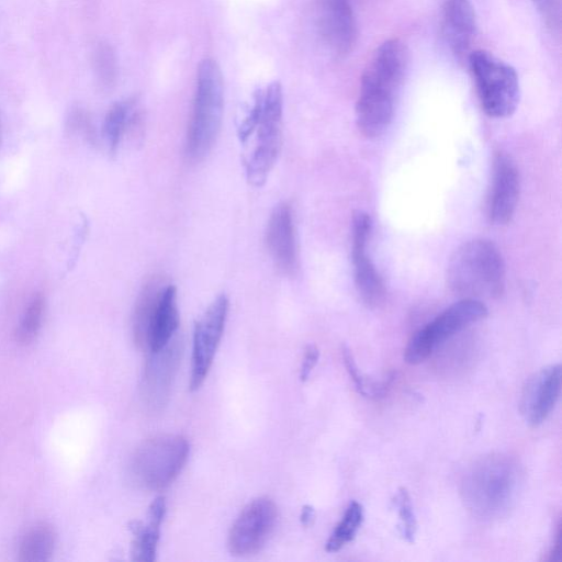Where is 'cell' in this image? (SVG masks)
Masks as SVG:
<instances>
[{
    "label": "cell",
    "mask_w": 562,
    "mask_h": 562,
    "mask_svg": "<svg viewBox=\"0 0 562 562\" xmlns=\"http://www.w3.org/2000/svg\"><path fill=\"white\" fill-rule=\"evenodd\" d=\"M407 61L406 46L398 38L382 43L369 59L356 103L357 127L364 137H379L391 124Z\"/></svg>",
    "instance_id": "1"
},
{
    "label": "cell",
    "mask_w": 562,
    "mask_h": 562,
    "mask_svg": "<svg viewBox=\"0 0 562 562\" xmlns=\"http://www.w3.org/2000/svg\"><path fill=\"white\" fill-rule=\"evenodd\" d=\"M446 279L449 290L461 299H497L506 286L505 263L494 243L471 239L450 257Z\"/></svg>",
    "instance_id": "2"
},
{
    "label": "cell",
    "mask_w": 562,
    "mask_h": 562,
    "mask_svg": "<svg viewBox=\"0 0 562 562\" xmlns=\"http://www.w3.org/2000/svg\"><path fill=\"white\" fill-rule=\"evenodd\" d=\"M521 473L517 462L503 454L476 461L465 473L462 494L469 508L484 519L501 518L515 505Z\"/></svg>",
    "instance_id": "3"
},
{
    "label": "cell",
    "mask_w": 562,
    "mask_h": 562,
    "mask_svg": "<svg viewBox=\"0 0 562 562\" xmlns=\"http://www.w3.org/2000/svg\"><path fill=\"white\" fill-rule=\"evenodd\" d=\"M224 110V86L221 68L212 58L198 68L196 89L188 124L186 157L198 162L213 147L221 128Z\"/></svg>",
    "instance_id": "4"
},
{
    "label": "cell",
    "mask_w": 562,
    "mask_h": 562,
    "mask_svg": "<svg viewBox=\"0 0 562 562\" xmlns=\"http://www.w3.org/2000/svg\"><path fill=\"white\" fill-rule=\"evenodd\" d=\"M190 446L186 437L159 434L144 440L133 452L128 473L140 488L160 492L169 487L183 469Z\"/></svg>",
    "instance_id": "5"
},
{
    "label": "cell",
    "mask_w": 562,
    "mask_h": 562,
    "mask_svg": "<svg viewBox=\"0 0 562 562\" xmlns=\"http://www.w3.org/2000/svg\"><path fill=\"white\" fill-rule=\"evenodd\" d=\"M469 65L483 111L496 119L512 115L519 102L516 70L482 49L469 55Z\"/></svg>",
    "instance_id": "6"
},
{
    "label": "cell",
    "mask_w": 562,
    "mask_h": 562,
    "mask_svg": "<svg viewBox=\"0 0 562 562\" xmlns=\"http://www.w3.org/2000/svg\"><path fill=\"white\" fill-rule=\"evenodd\" d=\"M283 94L280 82L273 81L262 91L261 113L257 124V144L245 162L247 180L262 186L274 166L282 146Z\"/></svg>",
    "instance_id": "7"
},
{
    "label": "cell",
    "mask_w": 562,
    "mask_h": 562,
    "mask_svg": "<svg viewBox=\"0 0 562 562\" xmlns=\"http://www.w3.org/2000/svg\"><path fill=\"white\" fill-rule=\"evenodd\" d=\"M487 314L483 301L460 299L412 335L405 348V361L409 364L424 362L438 345Z\"/></svg>",
    "instance_id": "8"
},
{
    "label": "cell",
    "mask_w": 562,
    "mask_h": 562,
    "mask_svg": "<svg viewBox=\"0 0 562 562\" xmlns=\"http://www.w3.org/2000/svg\"><path fill=\"white\" fill-rule=\"evenodd\" d=\"M278 520L276 503L261 496L249 502L233 522L227 547L235 557H248L259 552L272 535Z\"/></svg>",
    "instance_id": "9"
},
{
    "label": "cell",
    "mask_w": 562,
    "mask_h": 562,
    "mask_svg": "<svg viewBox=\"0 0 562 562\" xmlns=\"http://www.w3.org/2000/svg\"><path fill=\"white\" fill-rule=\"evenodd\" d=\"M228 308L227 296L218 295L194 326L190 391L200 389L210 372L224 333Z\"/></svg>",
    "instance_id": "10"
},
{
    "label": "cell",
    "mask_w": 562,
    "mask_h": 562,
    "mask_svg": "<svg viewBox=\"0 0 562 562\" xmlns=\"http://www.w3.org/2000/svg\"><path fill=\"white\" fill-rule=\"evenodd\" d=\"M182 340L172 338L164 348L149 352L140 379V398L151 412L167 404L182 356Z\"/></svg>",
    "instance_id": "11"
},
{
    "label": "cell",
    "mask_w": 562,
    "mask_h": 562,
    "mask_svg": "<svg viewBox=\"0 0 562 562\" xmlns=\"http://www.w3.org/2000/svg\"><path fill=\"white\" fill-rule=\"evenodd\" d=\"M372 229V220L364 212H357L352 218L351 258L355 284L362 302L374 307L385 297V285L381 274L367 254Z\"/></svg>",
    "instance_id": "12"
},
{
    "label": "cell",
    "mask_w": 562,
    "mask_h": 562,
    "mask_svg": "<svg viewBox=\"0 0 562 562\" xmlns=\"http://www.w3.org/2000/svg\"><path fill=\"white\" fill-rule=\"evenodd\" d=\"M314 21L321 40L335 56L352 50L358 32L348 0H315Z\"/></svg>",
    "instance_id": "13"
},
{
    "label": "cell",
    "mask_w": 562,
    "mask_h": 562,
    "mask_svg": "<svg viewBox=\"0 0 562 562\" xmlns=\"http://www.w3.org/2000/svg\"><path fill=\"white\" fill-rule=\"evenodd\" d=\"M519 191V172L514 160L506 153H495L486 196V215L492 224L506 225L512 221Z\"/></svg>",
    "instance_id": "14"
},
{
    "label": "cell",
    "mask_w": 562,
    "mask_h": 562,
    "mask_svg": "<svg viewBox=\"0 0 562 562\" xmlns=\"http://www.w3.org/2000/svg\"><path fill=\"white\" fill-rule=\"evenodd\" d=\"M269 255L285 276H294L299 269V252L292 206L279 203L272 211L266 231Z\"/></svg>",
    "instance_id": "15"
},
{
    "label": "cell",
    "mask_w": 562,
    "mask_h": 562,
    "mask_svg": "<svg viewBox=\"0 0 562 562\" xmlns=\"http://www.w3.org/2000/svg\"><path fill=\"white\" fill-rule=\"evenodd\" d=\"M561 393L560 363L542 368L524 386L520 412L531 427L541 425L555 407Z\"/></svg>",
    "instance_id": "16"
},
{
    "label": "cell",
    "mask_w": 562,
    "mask_h": 562,
    "mask_svg": "<svg viewBox=\"0 0 562 562\" xmlns=\"http://www.w3.org/2000/svg\"><path fill=\"white\" fill-rule=\"evenodd\" d=\"M442 33L456 55L463 56L469 50L476 33V18L470 0H446Z\"/></svg>",
    "instance_id": "17"
},
{
    "label": "cell",
    "mask_w": 562,
    "mask_h": 562,
    "mask_svg": "<svg viewBox=\"0 0 562 562\" xmlns=\"http://www.w3.org/2000/svg\"><path fill=\"white\" fill-rule=\"evenodd\" d=\"M178 327L177 288L168 283L162 290L150 317L146 351L154 352L164 348L175 337Z\"/></svg>",
    "instance_id": "18"
},
{
    "label": "cell",
    "mask_w": 562,
    "mask_h": 562,
    "mask_svg": "<svg viewBox=\"0 0 562 562\" xmlns=\"http://www.w3.org/2000/svg\"><path fill=\"white\" fill-rule=\"evenodd\" d=\"M166 515V501L157 496L148 508V521L134 520L128 529L133 535L131 555L133 561L151 562L156 559L160 526Z\"/></svg>",
    "instance_id": "19"
},
{
    "label": "cell",
    "mask_w": 562,
    "mask_h": 562,
    "mask_svg": "<svg viewBox=\"0 0 562 562\" xmlns=\"http://www.w3.org/2000/svg\"><path fill=\"white\" fill-rule=\"evenodd\" d=\"M168 284L165 277L154 274L142 286L132 314V335L138 349H147V333L155 305Z\"/></svg>",
    "instance_id": "20"
},
{
    "label": "cell",
    "mask_w": 562,
    "mask_h": 562,
    "mask_svg": "<svg viewBox=\"0 0 562 562\" xmlns=\"http://www.w3.org/2000/svg\"><path fill=\"white\" fill-rule=\"evenodd\" d=\"M136 123L134 102L131 100L115 102L106 112L102 136L111 153H115L126 133Z\"/></svg>",
    "instance_id": "21"
},
{
    "label": "cell",
    "mask_w": 562,
    "mask_h": 562,
    "mask_svg": "<svg viewBox=\"0 0 562 562\" xmlns=\"http://www.w3.org/2000/svg\"><path fill=\"white\" fill-rule=\"evenodd\" d=\"M56 544V533L48 524L32 527L22 538L18 554L22 562H45L50 560Z\"/></svg>",
    "instance_id": "22"
},
{
    "label": "cell",
    "mask_w": 562,
    "mask_h": 562,
    "mask_svg": "<svg viewBox=\"0 0 562 562\" xmlns=\"http://www.w3.org/2000/svg\"><path fill=\"white\" fill-rule=\"evenodd\" d=\"M46 302L42 293H36L25 306L15 329V340L19 345L27 346L40 334L45 315Z\"/></svg>",
    "instance_id": "23"
},
{
    "label": "cell",
    "mask_w": 562,
    "mask_h": 562,
    "mask_svg": "<svg viewBox=\"0 0 562 562\" xmlns=\"http://www.w3.org/2000/svg\"><path fill=\"white\" fill-rule=\"evenodd\" d=\"M363 517L362 505L356 501L350 502L342 518L336 525L326 542V551L336 552L353 540L362 525Z\"/></svg>",
    "instance_id": "24"
},
{
    "label": "cell",
    "mask_w": 562,
    "mask_h": 562,
    "mask_svg": "<svg viewBox=\"0 0 562 562\" xmlns=\"http://www.w3.org/2000/svg\"><path fill=\"white\" fill-rule=\"evenodd\" d=\"M341 356L345 368L359 394L367 397H373L385 393L386 387L391 383V379L382 382H373L366 379L359 370L353 356L347 346L341 347Z\"/></svg>",
    "instance_id": "25"
},
{
    "label": "cell",
    "mask_w": 562,
    "mask_h": 562,
    "mask_svg": "<svg viewBox=\"0 0 562 562\" xmlns=\"http://www.w3.org/2000/svg\"><path fill=\"white\" fill-rule=\"evenodd\" d=\"M394 503L397 507L401 520V533L408 543H413L417 531V520L412 498L406 487H400Z\"/></svg>",
    "instance_id": "26"
},
{
    "label": "cell",
    "mask_w": 562,
    "mask_h": 562,
    "mask_svg": "<svg viewBox=\"0 0 562 562\" xmlns=\"http://www.w3.org/2000/svg\"><path fill=\"white\" fill-rule=\"evenodd\" d=\"M95 69L101 80L109 85L115 75V59L108 45H100L95 52Z\"/></svg>",
    "instance_id": "27"
},
{
    "label": "cell",
    "mask_w": 562,
    "mask_h": 562,
    "mask_svg": "<svg viewBox=\"0 0 562 562\" xmlns=\"http://www.w3.org/2000/svg\"><path fill=\"white\" fill-rule=\"evenodd\" d=\"M261 104L262 91L257 90L254 97V104L238 128L240 142L245 143L256 130L261 113Z\"/></svg>",
    "instance_id": "28"
},
{
    "label": "cell",
    "mask_w": 562,
    "mask_h": 562,
    "mask_svg": "<svg viewBox=\"0 0 562 562\" xmlns=\"http://www.w3.org/2000/svg\"><path fill=\"white\" fill-rule=\"evenodd\" d=\"M541 12L547 24L554 29L560 27V0H532Z\"/></svg>",
    "instance_id": "29"
},
{
    "label": "cell",
    "mask_w": 562,
    "mask_h": 562,
    "mask_svg": "<svg viewBox=\"0 0 562 562\" xmlns=\"http://www.w3.org/2000/svg\"><path fill=\"white\" fill-rule=\"evenodd\" d=\"M319 358L318 348L315 345H308L303 355V360L300 369V378L302 381L308 379L311 372L316 366Z\"/></svg>",
    "instance_id": "30"
},
{
    "label": "cell",
    "mask_w": 562,
    "mask_h": 562,
    "mask_svg": "<svg viewBox=\"0 0 562 562\" xmlns=\"http://www.w3.org/2000/svg\"><path fill=\"white\" fill-rule=\"evenodd\" d=\"M560 554H561V522L558 521L557 531H555V536H554V542L551 546L546 560L550 561V562L558 561L560 559Z\"/></svg>",
    "instance_id": "31"
},
{
    "label": "cell",
    "mask_w": 562,
    "mask_h": 562,
    "mask_svg": "<svg viewBox=\"0 0 562 562\" xmlns=\"http://www.w3.org/2000/svg\"><path fill=\"white\" fill-rule=\"evenodd\" d=\"M315 518V512H314V508L312 506H304L302 508V514H301V521L304 526H310L313 520Z\"/></svg>",
    "instance_id": "32"
}]
</instances>
